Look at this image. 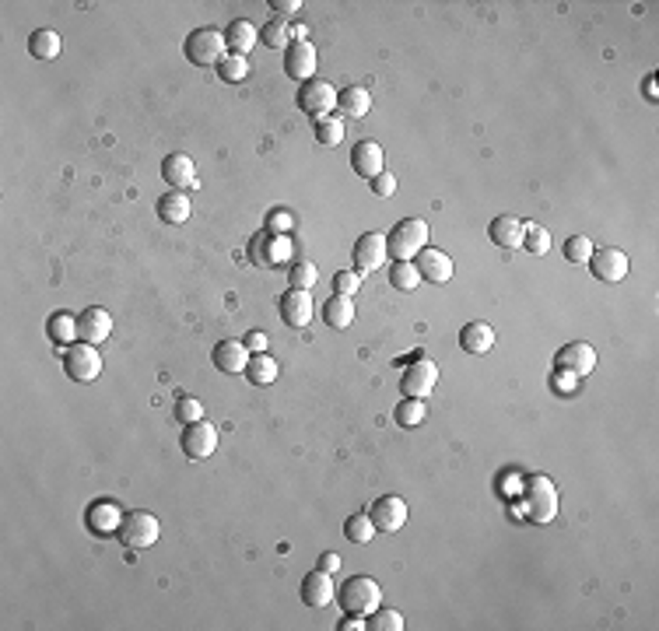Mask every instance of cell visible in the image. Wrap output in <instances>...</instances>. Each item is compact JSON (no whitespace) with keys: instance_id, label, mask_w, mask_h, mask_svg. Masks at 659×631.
I'll return each instance as SVG.
<instances>
[{"instance_id":"46","label":"cell","mask_w":659,"mask_h":631,"mask_svg":"<svg viewBox=\"0 0 659 631\" xmlns=\"http://www.w3.org/2000/svg\"><path fill=\"white\" fill-rule=\"evenodd\" d=\"M372 193H376V197H393V193H396V175L379 173L372 179Z\"/></svg>"},{"instance_id":"13","label":"cell","mask_w":659,"mask_h":631,"mask_svg":"<svg viewBox=\"0 0 659 631\" xmlns=\"http://www.w3.org/2000/svg\"><path fill=\"white\" fill-rule=\"evenodd\" d=\"M386 260H389V246H386L383 231H365V235L354 242V271H358V274L379 271Z\"/></svg>"},{"instance_id":"51","label":"cell","mask_w":659,"mask_h":631,"mask_svg":"<svg viewBox=\"0 0 659 631\" xmlns=\"http://www.w3.org/2000/svg\"><path fill=\"white\" fill-rule=\"evenodd\" d=\"M646 99H649V102H656V99H659V92H656V77H653V74L646 77Z\"/></svg>"},{"instance_id":"8","label":"cell","mask_w":659,"mask_h":631,"mask_svg":"<svg viewBox=\"0 0 659 631\" xmlns=\"http://www.w3.org/2000/svg\"><path fill=\"white\" fill-rule=\"evenodd\" d=\"M435 383H439V365L428 358H418L414 365H407V372L400 379V393L411 400H428L435 393Z\"/></svg>"},{"instance_id":"16","label":"cell","mask_w":659,"mask_h":631,"mask_svg":"<svg viewBox=\"0 0 659 631\" xmlns=\"http://www.w3.org/2000/svg\"><path fill=\"white\" fill-rule=\"evenodd\" d=\"M277 309H281V320H284L291 330H305V327H309V320H313V295H309V291L291 287V291H284V295H281Z\"/></svg>"},{"instance_id":"38","label":"cell","mask_w":659,"mask_h":631,"mask_svg":"<svg viewBox=\"0 0 659 631\" xmlns=\"http://www.w3.org/2000/svg\"><path fill=\"white\" fill-rule=\"evenodd\" d=\"M523 249L533 253V256H544L550 249V231L544 229V225L526 222V225H523Z\"/></svg>"},{"instance_id":"40","label":"cell","mask_w":659,"mask_h":631,"mask_svg":"<svg viewBox=\"0 0 659 631\" xmlns=\"http://www.w3.org/2000/svg\"><path fill=\"white\" fill-rule=\"evenodd\" d=\"M246 74H249V60H246V57H235V53H228V57L218 63V77H221V81H228V85H239V81H246Z\"/></svg>"},{"instance_id":"47","label":"cell","mask_w":659,"mask_h":631,"mask_svg":"<svg viewBox=\"0 0 659 631\" xmlns=\"http://www.w3.org/2000/svg\"><path fill=\"white\" fill-rule=\"evenodd\" d=\"M242 344H246L249 354H267V344H271V341H267V334H264V330H249Z\"/></svg>"},{"instance_id":"37","label":"cell","mask_w":659,"mask_h":631,"mask_svg":"<svg viewBox=\"0 0 659 631\" xmlns=\"http://www.w3.org/2000/svg\"><path fill=\"white\" fill-rule=\"evenodd\" d=\"M389 285L400 287V291H414V287H421V274H418L414 260H396V263L389 267Z\"/></svg>"},{"instance_id":"3","label":"cell","mask_w":659,"mask_h":631,"mask_svg":"<svg viewBox=\"0 0 659 631\" xmlns=\"http://www.w3.org/2000/svg\"><path fill=\"white\" fill-rule=\"evenodd\" d=\"M183 50H186V60H190V63H197V67H218L221 60L228 57L224 32H221V28H211V25L193 28Z\"/></svg>"},{"instance_id":"9","label":"cell","mask_w":659,"mask_h":631,"mask_svg":"<svg viewBox=\"0 0 659 631\" xmlns=\"http://www.w3.org/2000/svg\"><path fill=\"white\" fill-rule=\"evenodd\" d=\"M554 368L572 379H586L590 372H597V347L586 341H572L554 354Z\"/></svg>"},{"instance_id":"4","label":"cell","mask_w":659,"mask_h":631,"mask_svg":"<svg viewBox=\"0 0 659 631\" xmlns=\"http://www.w3.org/2000/svg\"><path fill=\"white\" fill-rule=\"evenodd\" d=\"M386 246H389L393 260H414L428 246V225L421 218H403L396 229L386 235Z\"/></svg>"},{"instance_id":"24","label":"cell","mask_w":659,"mask_h":631,"mask_svg":"<svg viewBox=\"0 0 659 631\" xmlns=\"http://www.w3.org/2000/svg\"><path fill=\"white\" fill-rule=\"evenodd\" d=\"M488 235H492L494 246H501V249H523V222L512 218V214H498L488 225Z\"/></svg>"},{"instance_id":"41","label":"cell","mask_w":659,"mask_h":631,"mask_svg":"<svg viewBox=\"0 0 659 631\" xmlns=\"http://www.w3.org/2000/svg\"><path fill=\"white\" fill-rule=\"evenodd\" d=\"M369 628L372 631H403V614L400 611H389V607H376L369 614Z\"/></svg>"},{"instance_id":"10","label":"cell","mask_w":659,"mask_h":631,"mask_svg":"<svg viewBox=\"0 0 659 631\" xmlns=\"http://www.w3.org/2000/svg\"><path fill=\"white\" fill-rule=\"evenodd\" d=\"M298 109L305 116H313V119H323V116L337 109V88L330 81H320V77L305 81L302 92H298Z\"/></svg>"},{"instance_id":"21","label":"cell","mask_w":659,"mask_h":631,"mask_svg":"<svg viewBox=\"0 0 659 631\" xmlns=\"http://www.w3.org/2000/svg\"><path fill=\"white\" fill-rule=\"evenodd\" d=\"M215 365H218V372H224V376H246V365H249V351H246V344L242 341H221L218 347H215Z\"/></svg>"},{"instance_id":"50","label":"cell","mask_w":659,"mask_h":631,"mask_svg":"<svg viewBox=\"0 0 659 631\" xmlns=\"http://www.w3.org/2000/svg\"><path fill=\"white\" fill-rule=\"evenodd\" d=\"M340 569V554H333V551H327V554H320V572H337Z\"/></svg>"},{"instance_id":"2","label":"cell","mask_w":659,"mask_h":631,"mask_svg":"<svg viewBox=\"0 0 659 631\" xmlns=\"http://www.w3.org/2000/svg\"><path fill=\"white\" fill-rule=\"evenodd\" d=\"M523 502H526V516L530 522H550L557 516V488L544 473H530L523 481Z\"/></svg>"},{"instance_id":"1","label":"cell","mask_w":659,"mask_h":631,"mask_svg":"<svg viewBox=\"0 0 659 631\" xmlns=\"http://www.w3.org/2000/svg\"><path fill=\"white\" fill-rule=\"evenodd\" d=\"M337 600H340V607H344L347 614L369 618L376 607H383V586H379L372 575H354V578H347V582L340 586Z\"/></svg>"},{"instance_id":"11","label":"cell","mask_w":659,"mask_h":631,"mask_svg":"<svg viewBox=\"0 0 659 631\" xmlns=\"http://www.w3.org/2000/svg\"><path fill=\"white\" fill-rule=\"evenodd\" d=\"M183 453L190 459H207L215 457L218 449V428L207 425V421H193V425H183V439H179Z\"/></svg>"},{"instance_id":"6","label":"cell","mask_w":659,"mask_h":631,"mask_svg":"<svg viewBox=\"0 0 659 631\" xmlns=\"http://www.w3.org/2000/svg\"><path fill=\"white\" fill-rule=\"evenodd\" d=\"M159 537H162V522H159V516H155V513L134 509V513H126V516H123V526H119V540H123L126 547L141 551V547H151V544H155Z\"/></svg>"},{"instance_id":"35","label":"cell","mask_w":659,"mask_h":631,"mask_svg":"<svg viewBox=\"0 0 659 631\" xmlns=\"http://www.w3.org/2000/svg\"><path fill=\"white\" fill-rule=\"evenodd\" d=\"M344 533H347V540L351 544H369V540H376V522H372V516L369 513H354V516H347V522H344Z\"/></svg>"},{"instance_id":"49","label":"cell","mask_w":659,"mask_h":631,"mask_svg":"<svg viewBox=\"0 0 659 631\" xmlns=\"http://www.w3.org/2000/svg\"><path fill=\"white\" fill-rule=\"evenodd\" d=\"M271 7H274L281 18H288V14H295L302 4H298V0H271Z\"/></svg>"},{"instance_id":"29","label":"cell","mask_w":659,"mask_h":631,"mask_svg":"<svg viewBox=\"0 0 659 631\" xmlns=\"http://www.w3.org/2000/svg\"><path fill=\"white\" fill-rule=\"evenodd\" d=\"M323 320L333 330H347L354 323V302L351 295H330L327 305H323Z\"/></svg>"},{"instance_id":"26","label":"cell","mask_w":659,"mask_h":631,"mask_svg":"<svg viewBox=\"0 0 659 631\" xmlns=\"http://www.w3.org/2000/svg\"><path fill=\"white\" fill-rule=\"evenodd\" d=\"M333 596H337V589H333V582H330V572H309L302 578V603H309V607H327Z\"/></svg>"},{"instance_id":"20","label":"cell","mask_w":659,"mask_h":631,"mask_svg":"<svg viewBox=\"0 0 659 631\" xmlns=\"http://www.w3.org/2000/svg\"><path fill=\"white\" fill-rule=\"evenodd\" d=\"M162 179L172 186V190H193L197 186V166L190 155H168L162 162Z\"/></svg>"},{"instance_id":"19","label":"cell","mask_w":659,"mask_h":631,"mask_svg":"<svg viewBox=\"0 0 659 631\" xmlns=\"http://www.w3.org/2000/svg\"><path fill=\"white\" fill-rule=\"evenodd\" d=\"M383 166H386L383 144H376V141H358V144L351 148V169L362 175V179H376V175L383 173Z\"/></svg>"},{"instance_id":"32","label":"cell","mask_w":659,"mask_h":631,"mask_svg":"<svg viewBox=\"0 0 659 631\" xmlns=\"http://www.w3.org/2000/svg\"><path fill=\"white\" fill-rule=\"evenodd\" d=\"M260 43L271 46V50H288V46H291V21L281 18V14H274V18L260 28Z\"/></svg>"},{"instance_id":"5","label":"cell","mask_w":659,"mask_h":631,"mask_svg":"<svg viewBox=\"0 0 659 631\" xmlns=\"http://www.w3.org/2000/svg\"><path fill=\"white\" fill-rule=\"evenodd\" d=\"M63 372L74 379V383H92L99 379L102 372V351L99 344H70L63 347Z\"/></svg>"},{"instance_id":"27","label":"cell","mask_w":659,"mask_h":631,"mask_svg":"<svg viewBox=\"0 0 659 631\" xmlns=\"http://www.w3.org/2000/svg\"><path fill=\"white\" fill-rule=\"evenodd\" d=\"M123 509L116 506V502H95L92 509H88V526H92V533H99V537H106V533H112V530H119L123 526Z\"/></svg>"},{"instance_id":"33","label":"cell","mask_w":659,"mask_h":631,"mask_svg":"<svg viewBox=\"0 0 659 631\" xmlns=\"http://www.w3.org/2000/svg\"><path fill=\"white\" fill-rule=\"evenodd\" d=\"M46 330H50V341H53V344L70 347L77 341V316H74V312H53Z\"/></svg>"},{"instance_id":"17","label":"cell","mask_w":659,"mask_h":631,"mask_svg":"<svg viewBox=\"0 0 659 631\" xmlns=\"http://www.w3.org/2000/svg\"><path fill=\"white\" fill-rule=\"evenodd\" d=\"M112 334V316L102 305H92L85 312H77V341L85 344H106Z\"/></svg>"},{"instance_id":"28","label":"cell","mask_w":659,"mask_h":631,"mask_svg":"<svg viewBox=\"0 0 659 631\" xmlns=\"http://www.w3.org/2000/svg\"><path fill=\"white\" fill-rule=\"evenodd\" d=\"M190 214H193V204L183 190H172L159 200V218L165 225H183V222H190Z\"/></svg>"},{"instance_id":"36","label":"cell","mask_w":659,"mask_h":631,"mask_svg":"<svg viewBox=\"0 0 659 631\" xmlns=\"http://www.w3.org/2000/svg\"><path fill=\"white\" fill-rule=\"evenodd\" d=\"M344 133H347L344 116L330 113V116H323V119H316V141H320L323 148H337V144L344 141Z\"/></svg>"},{"instance_id":"44","label":"cell","mask_w":659,"mask_h":631,"mask_svg":"<svg viewBox=\"0 0 659 631\" xmlns=\"http://www.w3.org/2000/svg\"><path fill=\"white\" fill-rule=\"evenodd\" d=\"M291 229H295V214H291L288 207H274V211L267 214V231H277V235H288Z\"/></svg>"},{"instance_id":"25","label":"cell","mask_w":659,"mask_h":631,"mask_svg":"<svg viewBox=\"0 0 659 631\" xmlns=\"http://www.w3.org/2000/svg\"><path fill=\"white\" fill-rule=\"evenodd\" d=\"M460 347H463L467 354H488V351L494 347L492 323H481V320L467 323V327L460 330Z\"/></svg>"},{"instance_id":"48","label":"cell","mask_w":659,"mask_h":631,"mask_svg":"<svg viewBox=\"0 0 659 631\" xmlns=\"http://www.w3.org/2000/svg\"><path fill=\"white\" fill-rule=\"evenodd\" d=\"M362 628H369V621H365L362 614H347V618L340 621V631H362Z\"/></svg>"},{"instance_id":"42","label":"cell","mask_w":659,"mask_h":631,"mask_svg":"<svg viewBox=\"0 0 659 631\" xmlns=\"http://www.w3.org/2000/svg\"><path fill=\"white\" fill-rule=\"evenodd\" d=\"M593 256V242L586 235H568L565 239V260L568 263H590Z\"/></svg>"},{"instance_id":"22","label":"cell","mask_w":659,"mask_h":631,"mask_svg":"<svg viewBox=\"0 0 659 631\" xmlns=\"http://www.w3.org/2000/svg\"><path fill=\"white\" fill-rule=\"evenodd\" d=\"M224 43H228V53L235 57H249V50L260 43V28L246 18H235L228 28H224Z\"/></svg>"},{"instance_id":"45","label":"cell","mask_w":659,"mask_h":631,"mask_svg":"<svg viewBox=\"0 0 659 631\" xmlns=\"http://www.w3.org/2000/svg\"><path fill=\"white\" fill-rule=\"evenodd\" d=\"M333 287H337V295H358L362 274H358V271H337V274H333Z\"/></svg>"},{"instance_id":"34","label":"cell","mask_w":659,"mask_h":631,"mask_svg":"<svg viewBox=\"0 0 659 631\" xmlns=\"http://www.w3.org/2000/svg\"><path fill=\"white\" fill-rule=\"evenodd\" d=\"M425 417H428L425 400H411V397H403V400L396 403V410H393V421H396L400 428H418Z\"/></svg>"},{"instance_id":"12","label":"cell","mask_w":659,"mask_h":631,"mask_svg":"<svg viewBox=\"0 0 659 631\" xmlns=\"http://www.w3.org/2000/svg\"><path fill=\"white\" fill-rule=\"evenodd\" d=\"M320 60V53H316V46L305 39V43H291L288 50H284V74L291 77V81H298V85H305V81H313L316 77V63Z\"/></svg>"},{"instance_id":"39","label":"cell","mask_w":659,"mask_h":631,"mask_svg":"<svg viewBox=\"0 0 659 631\" xmlns=\"http://www.w3.org/2000/svg\"><path fill=\"white\" fill-rule=\"evenodd\" d=\"M320 281V267L313 260H298L291 271H288V285L298 287V291H309V287Z\"/></svg>"},{"instance_id":"14","label":"cell","mask_w":659,"mask_h":631,"mask_svg":"<svg viewBox=\"0 0 659 631\" xmlns=\"http://www.w3.org/2000/svg\"><path fill=\"white\" fill-rule=\"evenodd\" d=\"M590 271H593V278H597V281H604V285H617V281H624V278H628V256H624L621 249H614V246H606V249H593V256H590Z\"/></svg>"},{"instance_id":"43","label":"cell","mask_w":659,"mask_h":631,"mask_svg":"<svg viewBox=\"0 0 659 631\" xmlns=\"http://www.w3.org/2000/svg\"><path fill=\"white\" fill-rule=\"evenodd\" d=\"M175 421L179 425H193V421H204V403L197 400V397H179L175 400Z\"/></svg>"},{"instance_id":"7","label":"cell","mask_w":659,"mask_h":631,"mask_svg":"<svg viewBox=\"0 0 659 631\" xmlns=\"http://www.w3.org/2000/svg\"><path fill=\"white\" fill-rule=\"evenodd\" d=\"M249 260L256 267H281L284 260H291V239L288 235H277V231H256L253 242H249Z\"/></svg>"},{"instance_id":"18","label":"cell","mask_w":659,"mask_h":631,"mask_svg":"<svg viewBox=\"0 0 659 631\" xmlns=\"http://www.w3.org/2000/svg\"><path fill=\"white\" fill-rule=\"evenodd\" d=\"M414 267H418L421 281H428V285H445V281H452V260H449V253H442V249L425 246V249L414 256Z\"/></svg>"},{"instance_id":"15","label":"cell","mask_w":659,"mask_h":631,"mask_svg":"<svg viewBox=\"0 0 659 631\" xmlns=\"http://www.w3.org/2000/svg\"><path fill=\"white\" fill-rule=\"evenodd\" d=\"M369 516H372L379 533H396V530L407 526V502L400 495H383V498L372 502Z\"/></svg>"},{"instance_id":"30","label":"cell","mask_w":659,"mask_h":631,"mask_svg":"<svg viewBox=\"0 0 659 631\" xmlns=\"http://www.w3.org/2000/svg\"><path fill=\"white\" fill-rule=\"evenodd\" d=\"M60 50H63V43H60V36H56L53 28H36L32 36H28V53L36 60H56L60 57Z\"/></svg>"},{"instance_id":"23","label":"cell","mask_w":659,"mask_h":631,"mask_svg":"<svg viewBox=\"0 0 659 631\" xmlns=\"http://www.w3.org/2000/svg\"><path fill=\"white\" fill-rule=\"evenodd\" d=\"M337 109L344 119H365L372 113V92L362 88V85H351V88L337 92Z\"/></svg>"},{"instance_id":"31","label":"cell","mask_w":659,"mask_h":631,"mask_svg":"<svg viewBox=\"0 0 659 631\" xmlns=\"http://www.w3.org/2000/svg\"><path fill=\"white\" fill-rule=\"evenodd\" d=\"M277 361L271 358V354H249V365H246V379L253 383V386H271L277 379Z\"/></svg>"}]
</instances>
